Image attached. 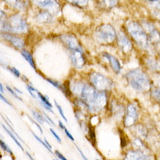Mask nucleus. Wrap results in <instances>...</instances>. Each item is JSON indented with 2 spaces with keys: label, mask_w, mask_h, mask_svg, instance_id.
<instances>
[{
  "label": "nucleus",
  "mask_w": 160,
  "mask_h": 160,
  "mask_svg": "<svg viewBox=\"0 0 160 160\" xmlns=\"http://www.w3.org/2000/svg\"><path fill=\"white\" fill-rule=\"evenodd\" d=\"M72 94L78 95L85 103L86 108L92 113L102 111L108 103L106 91H98L96 88L82 82H75L71 85Z\"/></svg>",
  "instance_id": "obj_1"
},
{
  "label": "nucleus",
  "mask_w": 160,
  "mask_h": 160,
  "mask_svg": "<svg viewBox=\"0 0 160 160\" xmlns=\"http://www.w3.org/2000/svg\"><path fill=\"white\" fill-rule=\"evenodd\" d=\"M125 77L131 88H134L135 91L142 92L148 91L151 88V80L149 77L140 69L130 71L127 73Z\"/></svg>",
  "instance_id": "obj_2"
},
{
  "label": "nucleus",
  "mask_w": 160,
  "mask_h": 160,
  "mask_svg": "<svg viewBox=\"0 0 160 160\" xmlns=\"http://www.w3.org/2000/svg\"><path fill=\"white\" fill-rule=\"evenodd\" d=\"M127 28L134 40L143 49L150 48V41L148 35L142 26L136 22H129L127 24Z\"/></svg>",
  "instance_id": "obj_3"
},
{
  "label": "nucleus",
  "mask_w": 160,
  "mask_h": 160,
  "mask_svg": "<svg viewBox=\"0 0 160 160\" xmlns=\"http://www.w3.org/2000/svg\"><path fill=\"white\" fill-rule=\"evenodd\" d=\"M95 38L100 43L110 44L117 38V33L111 25L102 24L96 29Z\"/></svg>",
  "instance_id": "obj_4"
},
{
  "label": "nucleus",
  "mask_w": 160,
  "mask_h": 160,
  "mask_svg": "<svg viewBox=\"0 0 160 160\" xmlns=\"http://www.w3.org/2000/svg\"><path fill=\"white\" fill-rule=\"evenodd\" d=\"M90 81L94 88L98 91H108L113 88V82L108 77L100 74V73L93 72L90 75Z\"/></svg>",
  "instance_id": "obj_5"
},
{
  "label": "nucleus",
  "mask_w": 160,
  "mask_h": 160,
  "mask_svg": "<svg viewBox=\"0 0 160 160\" xmlns=\"http://www.w3.org/2000/svg\"><path fill=\"white\" fill-rule=\"evenodd\" d=\"M8 32L24 34L28 31V25L25 20L19 15H15L8 21Z\"/></svg>",
  "instance_id": "obj_6"
},
{
  "label": "nucleus",
  "mask_w": 160,
  "mask_h": 160,
  "mask_svg": "<svg viewBox=\"0 0 160 160\" xmlns=\"http://www.w3.org/2000/svg\"><path fill=\"white\" fill-rule=\"evenodd\" d=\"M31 1L39 8L49 11V12L56 13L59 10V5L57 0H31Z\"/></svg>",
  "instance_id": "obj_7"
},
{
  "label": "nucleus",
  "mask_w": 160,
  "mask_h": 160,
  "mask_svg": "<svg viewBox=\"0 0 160 160\" xmlns=\"http://www.w3.org/2000/svg\"><path fill=\"white\" fill-rule=\"evenodd\" d=\"M138 115L136 108L133 104H129L127 108L126 116L124 118V126L127 128H130L134 125L138 119Z\"/></svg>",
  "instance_id": "obj_8"
},
{
  "label": "nucleus",
  "mask_w": 160,
  "mask_h": 160,
  "mask_svg": "<svg viewBox=\"0 0 160 160\" xmlns=\"http://www.w3.org/2000/svg\"><path fill=\"white\" fill-rule=\"evenodd\" d=\"M60 38L67 48L71 51H82L81 45L78 42L76 37L73 35H62L60 36Z\"/></svg>",
  "instance_id": "obj_9"
},
{
  "label": "nucleus",
  "mask_w": 160,
  "mask_h": 160,
  "mask_svg": "<svg viewBox=\"0 0 160 160\" xmlns=\"http://www.w3.org/2000/svg\"><path fill=\"white\" fill-rule=\"evenodd\" d=\"M144 28L148 35L150 43H152L155 46L160 45V34L154 27V25L149 22H145Z\"/></svg>",
  "instance_id": "obj_10"
},
{
  "label": "nucleus",
  "mask_w": 160,
  "mask_h": 160,
  "mask_svg": "<svg viewBox=\"0 0 160 160\" xmlns=\"http://www.w3.org/2000/svg\"><path fill=\"white\" fill-rule=\"evenodd\" d=\"M0 37L3 40L11 43L13 47H15L17 49H22L24 48V41L19 37H17L15 35H13L9 33L4 32L1 34Z\"/></svg>",
  "instance_id": "obj_11"
},
{
  "label": "nucleus",
  "mask_w": 160,
  "mask_h": 160,
  "mask_svg": "<svg viewBox=\"0 0 160 160\" xmlns=\"http://www.w3.org/2000/svg\"><path fill=\"white\" fill-rule=\"evenodd\" d=\"M73 66L77 69L82 68L86 64V58L82 51H74L71 52L70 55Z\"/></svg>",
  "instance_id": "obj_12"
},
{
  "label": "nucleus",
  "mask_w": 160,
  "mask_h": 160,
  "mask_svg": "<svg viewBox=\"0 0 160 160\" xmlns=\"http://www.w3.org/2000/svg\"><path fill=\"white\" fill-rule=\"evenodd\" d=\"M118 44L124 53H128L132 50V42L125 33L120 31L118 34Z\"/></svg>",
  "instance_id": "obj_13"
},
{
  "label": "nucleus",
  "mask_w": 160,
  "mask_h": 160,
  "mask_svg": "<svg viewBox=\"0 0 160 160\" xmlns=\"http://www.w3.org/2000/svg\"><path fill=\"white\" fill-rule=\"evenodd\" d=\"M150 156L148 155L143 151L135 150V151H129L126 155L125 159H150Z\"/></svg>",
  "instance_id": "obj_14"
},
{
  "label": "nucleus",
  "mask_w": 160,
  "mask_h": 160,
  "mask_svg": "<svg viewBox=\"0 0 160 160\" xmlns=\"http://www.w3.org/2000/svg\"><path fill=\"white\" fill-rule=\"evenodd\" d=\"M102 55H103V56L108 60V61H109L113 71H115L117 75H118V74L120 73V71H121V65H120L119 61H118L115 56L110 55V54H108V53H102Z\"/></svg>",
  "instance_id": "obj_15"
},
{
  "label": "nucleus",
  "mask_w": 160,
  "mask_h": 160,
  "mask_svg": "<svg viewBox=\"0 0 160 160\" xmlns=\"http://www.w3.org/2000/svg\"><path fill=\"white\" fill-rule=\"evenodd\" d=\"M37 95H38V99L40 100V102H41V104L42 105V107H43L44 108H46V110L49 111L50 112L53 113V111H52L53 106L51 105V103L50 102L48 97L42 95V94L38 91H37Z\"/></svg>",
  "instance_id": "obj_16"
},
{
  "label": "nucleus",
  "mask_w": 160,
  "mask_h": 160,
  "mask_svg": "<svg viewBox=\"0 0 160 160\" xmlns=\"http://www.w3.org/2000/svg\"><path fill=\"white\" fill-rule=\"evenodd\" d=\"M37 21L42 23H49L52 22L53 17L51 15V13L48 11H42L37 15Z\"/></svg>",
  "instance_id": "obj_17"
},
{
  "label": "nucleus",
  "mask_w": 160,
  "mask_h": 160,
  "mask_svg": "<svg viewBox=\"0 0 160 160\" xmlns=\"http://www.w3.org/2000/svg\"><path fill=\"white\" fill-rule=\"evenodd\" d=\"M4 1L8 5L15 9L23 10L25 8V5L22 0H4Z\"/></svg>",
  "instance_id": "obj_18"
},
{
  "label": "nucleus",
  "mask_w": 160,
  "mask_h": 160,
  "mask_svg": "<svg viewBox=\"0 0 160 160\" xmlns=\"http://www.w3.org/2000/svg\"><path fill=\"white\" fill-rule=\"evenodd\" d=\"M2 128H3V129L5 130L6 132L8 133V135H9L11 137V138H12V139L14 140V141H15V143L17 144V145H18V148H19L20 149L22 150V151H23V150H24V149H23V147H22V146L21 145V144H20V142H18V138H16L17 136H16V135H15V133L13 132V131H11V130L10 129V128H7V127H6L5 125H3V124H2Z\"/></svg>",
  "instance_id": "obj_19"
},
{
  "label": "nucleus",
  "mask_w": 160,
  "mask_h": 160,
  "mask_svg": "<svg viewBox=\"0 0 160 160\" xmlns=\"http://www.w3.org/2000/svg\"><path fill=\"white\" fill-rule=\"evenodd\" d=\"M22 55L24 57V58H25V59L27 60L28 62H29L30 65H31V67L34 68V69H36V67H35V61H34V58H33L32 55H31V54L29 52V51H26V50H22Z\"/></svg>",
  "instance_id": "obj_20"
},
{
  "label": "nucleus",
  "mask_w": 160,
  "mask_h": 160,
  "mask_svg": "<svg viewBox=\"0 0 160 160\" xmlns=\"http://www.w3.org/2000/svg\"><path fill=\"white\" fill-rule=\"evenodd\" d=\"M111 111H112L115 115L120 116V115L123 114L124 108L122 106L115 102V103H113L112 105H111Z\"/></svg>",
  "instance_id": "obj_21"
},
{
  "label": "nucleus",
  "mask_w": 160,
  "mask_h": 160,
  "mask_svg": "<svg viewBox=\"0 0 160 160\" xmlns=\"http://www.w3.org/2000/svg\"><path fill=\"white\" fill-rule=\"evenodd\" d=\"M31 113H32V115L33 116H34V118H35V119L37 120L40 124H43L45 122L49 123V121H48L47 118H44V117L42 116L40 113L37 112V111H31Z\"/></svg>",
  "instance_id": "obj_22"
},
{
  "label": "nucleus",
  "mask_w": 160,
  "mask_h": 160,
  "mask_svg": "<svg viewBox=\"0 0 160 160\" xmlns=\"http://www.w3.org/2000/svg\"><path fill=\"white\" fill-rule=\"evenodd\" d=\"M69 3L78 8H84L88 5V0H67Z\"/></svg>",
  "instance_id": "obj_23"
},
{
  "label": "nucleus",
  "mask_w": 160,
  "mask_h": 160,
  "mask_svg": "<svg viewBox=\"0 0 160 160\" xmlns=\"http://www.w3.org/2000/svg\"><path fill=\"white\" fill-rule=\"evenodd\" d=\"M118 3V0H102V4L105 8H112Z\"/></svg>",
  "instance_id": "obj_24"
},
{
  "label": "nucleus",
  "mask_w": 160,
  "mask_h": 160,
  "mask_svg": "<svg viewBox=\"0 0 160 160\" xmlns=\"http://www.w3.org/2000/svg\"><path fill=\"white\" fill-rule=\"evenodd\" d=\"M47 81H48V82H50L51 85L54 86L55 88H56L57 89L60 90V91H62V92H63V85L60 84L59 82H57V81H55V80L51 79V78H47Z\"/></svg>",
  "instance_id": "obj_25"
},
{
  "label": "nucleus",
  "mask_w": 160,
  "mask_h": 160,
  "mask_svg": "<svg viewBox=\"0 0 160 160\" xmlns=\"http://www.w3.org/2000/svg\"><path fill=\"white\" fill-rule=\"evenodd\" d=\"M151 95L155 100L160 102V88H155L151 91Z\"/></svg>",
  "instance_id": "obj_26"
},
{
  "label": "nucleus",
  "mask_w": 160,
  "mask_h": 160,
  "mask_svg": "<svg viewBox=\"0 0 160 160\" xmlns=\"http://www.w3.org/2000/svg\"><path fill=\"white\" fill-rule=\"evenodd\" d=\"M133 144H134V146H135V148H137V150H141V151H144V149H145V146L142 144V141H141L139 138H136V139L134 140Z\"/></svg>",
  "instance_id": "obj_27"
},
{
  "label": "nucleus",
  "mask_w": 160,
  "mask_h": 160,
  "mask_svg": "<svg viewBox=\"0 0 160 160\" xmlns=\"http://www.w3.org/2000/svg\"><path fill=\"white\" fill-rule=\"evenodd\" d=\"M88 133V137L91 139V142L92 143H95V131H94V129H93L91 127H88V129H87Z\"/></svg>",
  "instance_id": "obj_28"
},
{
  "label": "nucleus",
  "mask_w": 160,
  "mask_h": 160,
  "mask_svg": "<svg viewBox=\"0 0 160 160\" xmlns=\"http://www.w3.org/2000/svg\"><path fill=\"white\" fill-rule=\"evenodd\" d=\"M0 147L2 148V149L3 150V151H7L8 153L11 154V155H13V152L11 150V148H10L8 146V144H6V142H4L2 140H0Z\"/></svg>",
  "instance_id": "obj_29"
},
{
  "label": "nucleus",
  "mask_w": 160,
  "mask_h": 160,
  "mask_svg": "<svg viewBox=\"0 0 160 160\" xmlns=\"http://www.w3.org/2000/svg\"><path fill=\"white\" fill-rule=\"evenodd\" d=\"M55 107H56V108H57V109H58V112H59L60 115L62 116V118H63L64 120H65L66 122H68V119H67V118H66L65 115H64V112H63V111H62V108H61V106H60L59 104H58V102H57V101H55Z\"/></svg>",
  "instance_id": "obj_30"
},
{
  "label": "nucleus",
  "mask_w": 160,
  "mask_h": 160,
  "mask_svg": "<svg viewBox=\"0 0 160 160\" xmlns=\"http://www.w3.org/2000/svg\"><path fill=\"white\" fill-rule=\"evenodd\" d=\"M32 135H34V137H35V138H36L37 140H38V142H40V143H41V144H42V145H43L44 147H45L46 149L48 150V151H49V152L52 153V151H51V148H49V147H48V145H47V143H46V142H45V141H44V142H43V141H42V140L41 139V138H38V137L37 136V135H35V133H34V132H32Z\"/></svg>",
  "instance_id": "obj_31"
},
{
  "label": "nucleus",
  "mask_w": 160,
  "mask_h": 160,
  "mask_svg": "<svg viewBox=\"0 0 160 160\" xmlns=\"http://www.w3.org/2000/svg\"><path fill=\"white\" fill-rule=\"evenodd\" d=\"M135 129H136L137 131H138V133H137L138 135L142 137L146 136V131L142 127H138V126H137L136 128H135Z\"/></svg>",
  "instance_id": "obj_32"
},
{
  "label": "nucleus",
  "mask_w": 160,
  "mask_h": 160,
  "mask_svg": "<svg viewBox=\"0 0 160 160\" xmlns=\"http://www.w3.org/2000/svg\"><path fill=\"white\" fill-rule=\"evenodd\" d=\"M7 89H8V91H9V92H10V93H11V95H13V96L15 97V98H18V100H19V101H22V98H20V97H19V96H18V95H17L16 93H15V91H14V90H13V89H12V88H10L9 86H7Z\"/></svg>",
  "instance_id": "obj_33"
},
{
  "label": "nucleus",
  "mask_w": 160,
  "mask_h": 160,
  "mask_svg": "<svg viewBox=\"0 0 160 160\" xmlns=\"http://www.w3.org/2000/svg\"><path fill=\"white\" fill-rule=\"evenodd\" d=\"M8 70L9 71H11L13 75H15V76H16L17 78H18V77L20 76V72L15 68H8Z\"/></svg>",
  "instance_id": "obj_34"
},
{
  "label": "nucleus",
  "mask_w": 160,
  "mask_h": 160,
  "mask_svg": "<svg viewBox=\"0 0 160 160\" xmlns=\"http://www.w3.org/2000/svg\"><path fill=\"white\" fill-rule=\"evenodd\" d=\"M63 131H65V134H66V135H67V136H68V138H69L71 140V141H75V138H74V137L72 136V135H71V133H70V131H68V130L67 129V128H63Z\"/></svg>",
  "instance_id": "obj_35"
},
{
  "label": "nucleus",
  "mask_w": 160,
  "mask_h": 160,
  "mask_svg": "<svg viewBox=\"0 0 160 160\" xmlns=\"http://www.w3.org/2000/svg\"><path fill=\"white\" fill-rule=\"evenodd\" d=\"M50 131H51V134H52V135H54V136H55V138H56L57 141H58V142H59V143H61V142H62V141H61V138H60L59 136H58V135H57L56 132H55V131H54V130H53V129H51H51H50Z\"/></svg>",
  "instance_id": "obj_36"
},
{
  "label": "nucleus",
  "mask_w": 160,
  "mask_h": 160,
  "mask_svg": "<svg viewBox=\"0 0 160 160\" xmlns=\"http://www.w3.org/2000/svg\"><path fill=\"white\" fill-rule=\"evenodd\" d=\"M151 2L154 3V7H155L158 11H160V0H155V1H153V2Z\"/></svg>",
  "instance_id": "obj_37"
},
{
  "label": "nucleus",
  "mask_w": 160,
  "mask_h": 160,
  "mask_svg": "<svg viewBox=\"0 0 160 160\" xmlns=\"http://www.w3.org/2000/svg\"><path fill=\"white\" fill-rule=\"evenodd\" d=\"M0 98H1V100H2V101H3V102H5V103H7V104H8V105H9V106H11V107H12V106H11V102H10L9 101H8V100L7 99V98H6L5 97H4L3 95H2V94H1V93H0Z\"/></svg>",
  "instance_id": "obj_38"
},
{
  "label": "nucleus",
  "mask_w": 160,
  "mask_h": 160,
  "mask_svg": "<svg viewBox=\"0 0 160 160\" xmlns=\"http://www.w3.org/2000/svg\"><path fill=\"white\" fill-rule=\"evenodd\" d=\"M28 118H29V119H30V120H31V122H33V123L35 124V126H36L37 128H38V130H39V131H40V132H41V133H42H42H43V131H42V128H41V127H40V125H38V123H37V122H35V121H34V120H33V119H32V118H30V117H28Z\"/></svg>",
  "instance_id": "obj_39"
},
{
  "label": "nucleus",
  "mask_w": 160,
  "mask_h": 160,
  "mask_svg": "<svg viewBox=\"0 0 160 160\" xmlns=\"http://www.w3.org/2000/svg\"><path fill=\"white\" fill-rule=\"evenodd\" d=\"M55 155H56V156L58 157V158H60V159H62V160H67V158H65V157L63 156V155H62V154H60V152L58 151H55Z\"/></svg>",
  "instance_id": "obj_40"
},
{
  "label": "nucleus",
  "mask_w": 160,
  "mask_h": 160,
  "mask_svg": "<svg viewBox=\"0 0 160 160\" xmlns=\"http://www.w3.org/2000/svg\"><path fill=\"white\" fill-rule=\"evenodd\" d=\"M76 148H77V150H78V152H79L80 155H81V156L82 157V158H83V159H88V158H87V157L85 156V155H84L83 153H82V151H81V149H80V148H78V146H76Z\"/></svg>",
  "instance_id": "obj_41"
},
{
  "label": "nucleus",
  "mask_w": 160,
  "mask_h": 160,
  "mask_svg": "<svg viewBox=\"0 0 160 160\" xmlns=\"http://www.w3.org/2000/svg\"><path fill=\"white\" fill-rule=\"evenodd\" d=\"M154 15H155V16L158 19L160 20V11H158V10H156L155 11H154Z\"/></svg>",
  "instance_id": "obj_42"
},
{
  "label": "nucleus",
  "mask_w": 160,
  "mask_h": 160,
  "mask_svg": "<svg viewBox=\"0 0 160 160\" xmlns=\"http://www.w3.org/2000/svg\"><path fill=\"white\" fill-rule=\"evenodd\" d=\"M44 115H45V117H46V118H47V119H48V121H49V122H51V123L52 124V125H54V126L55 125V122H53V121H52V119H51V118H50V117L48 116V115H47V114H46V113H44Z\"/></svg>",
  "instance_id": "obj_43"
},
{
  "label": "nucleus",
  "mask_w": 160,
  "mask_h": 160,
  "mask_svg": "<svg viewBox=\"0 0 160 160\" xmlns=\"http://www.w3.org/2000/svg\"><path fill=\"white\" fill-rule=\"evenodd\" d=\"M0 91H1L2 93L4 92L3 87H2V83H1V82H0Z\"/></svg>",
  "instance_id": "obj_44"
},
{
  "label": "nucleus",
  "mask_w": 160,
  "mask_h": 160,
  "mask_svg": "<svg viewBox=\"0 0 160 160\" xmlns=\"http://www.w3.org/2000/svg\"><path fill=\"white\" fill-rule=\"evenodd\" d=\"M4 15H5V13H4L2 11H1V10H0V18H2V17H3Z\"/></svg>",
  "instance_id": "obj_45"
},
{
  "label": "nucleus",
  "mask_w": 160,
  "mask_h": 160,
  "mask_svg": "<svg viewBox=\"0 0 160 160\" xmlns=\"http://www.w3.org/2000/svg\"><path fill=\"white\" fill-rule=\"evenodd\" d=\"M45 142H46V143H47V145H48V147H49V148H51V144H50L49 142H48V140H47V139H45Z\"/></svg>",
  "instance_id": "obj_46"
},
{
  "label": "nucleus",
  "mask_w": 160,
  "mask_h": 160,
  "mask_svg": "<svg viewBox=\"0 0 160 160\" xmlns=\"http://www.w3.org/2000/svg\"><path fill=\"white\" fill-rule=\"evenodd\" d=\"M27 155H28V157H29V158H31V159H33V158H32V157H31V155H30V154H29V152H27Z\"/></svg>",
  "instance_id": "obj_47"
},
{
  "label": "nucleus",
  "mask_w": 160,
  "mask_h": 160,
  "mask_svg": "<svg viewBox=\"0 0 160 160\" xmlns=\"http://www.w3.org/2000/svg\"><path fill=\"white\" fill-rule=\"evenodd\" d=\"M15 91H17V92H18V93H19V94H22V91H19V90L16 89V88H15Z\"/></svg>",
  "instance_id": "obj_48"
},
{
  "label": "nucleus",
  "mask_w": 160,
  "mask_h": 160,
  "mask_svg": "<svg viewBox=\"0 0 160 160\" xmlns=\"http://www.w3.org/2000/svg\"><path fill=\"white\" fill-rule=\"evenodd\" d=\"M149 1H151V2H153V1H155V0H149Z\"/></svg>",
  "instance_id": "obj_49"
},
{
  "label": "nucleus",
  "mask_w": 160,
  "mask_h": 160,
  "mask_svg": "<svg viewBox=\"0 0 160 160\" xmlns=\"http://www.w3.org/2000/svg\"><path fill=\"white\" fill-rule=\"evenodd\" d=\"M2 135H1V134H0V138H2Z\"/></svg>",
  "instance_id": "obj_50"
},
{
  "label": "nucleus",
  "mask_w": 160,
  "mask_h": 160,
  "mask_svg": "<svg viewBox=\"0 0 160 160\" xmlns=\"http://www.w3.org/2000/svg\"><path fill=\"white\" fill-rule=\"evenodd\" d=\"M2 158V155H0V158Z\"/></svg>",
  "instance_id": "obj_51"
},
{
  "label": "nucleus",
  "mask_w": 160,
  "mask_h": 160,
  "mask_svg": "<svg viewBox=\"0 0 160 160\" xmlns=\"http://www.w3.org/2000/svg\"><path fill=\"white\" fill-rule=\"evenodd\" d=\"M158 81H159V84H160V78H159V79H158Z\"/></svg>",
  "instance_id": "obj_52"
},
{
  "label": "nucleus",
  "mask_w": 160,
  "mask_h": 160,
  "mask_svg": "<svg viewBox=\"0 0 160 160\" xmlns=\"http://www.w3.org/2000/svg\"><path fill=\"white\" fill-rule=\"evenodd\" d=\"M0 65H2V63H1V62H0Z\"/></svg>",
  "instance_id": "obj_53"
}]
</instances>
